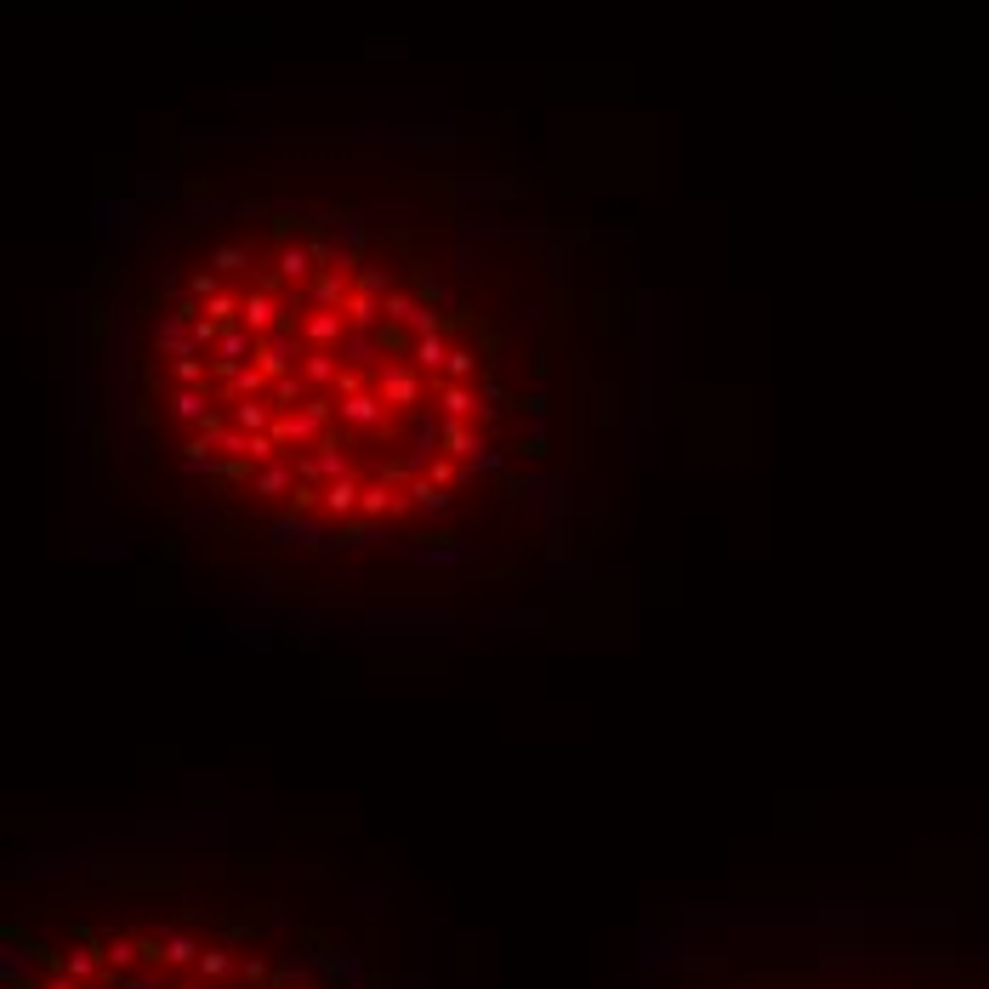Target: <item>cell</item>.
Here are the masks:
<instances>
[{"label": "cell", "mask_w": 989, "mask_h": 989, "mask_svg": "<svg viewBox=\"0 0 989 989\" xmlns=\"http://www.w3.org/2000/svg\"><path fill=\"white\" fill-rule=\"evenodd\" d=\"M370 387L387 398L393 416H416V410H426V398H433V375H421L410 359H382L370 375Z\"/></svg>", "instance_id": "obj_1"}, {"label": "cell", "mask_w": 989, "mask_h": 989, "mask_svg": "<svg viewBox=\"0 0 989 989\" xmlns=\"http://www.w3.org/2000/svg\"><path fill=\"white\" fill-rule=\"evenodd\" d=\"M143 950H148V967L194 973V967H199V955H206V938H194V932H183V927H160V932H148V938H143Z\"/></svg>", "instance_id": "obj_2"}, {"label": "cell", "mask_w": 989, "mask_h": 989, "mask_svg": "<svg viewBox=\"0 0 989 989\" xmlns=\"http://www.w3.org/2000/svg\"><path fill=\"white\" fill-rule=\"evenodd\" d=\"M301 353H308V342H301V330L296 324H279L273 336H262V347H257V364L273 375H290V370H301Z\"/></svg>", "instance_id": "obj_3"}, {"label": "cell", "mask_w": 989, "mask_h": 989, "mask_svg": "<svg viewBox=\"0 0 989 989\" xmlns=\"http://www.w3.org/2000/svg\"><path fill=\"white\" fill-rule=\"evenodd\" d=\"M239 324L250 336H273L279 324H290V308L279 290H245V308H239Z\"/></svg>", "instance_id": "obj_4"}, {"label": "cell", "mask_w": 989, "mask_h": 989, "mask_svg": "<svg viewBox=\"0 0 989 989\" xmlns=\"http://www.w3.org/2000/svg\"><path fill=\"white\" fill-rule=\"evenodd\" d=\"M257 347H262V336H250L245 324H227L222 342H217V353H211V370L227 375V370H239V364H257Z\"/></svg>", "instance_id": "obj_5"}, {"label": "cell", "mask_w": 989, "mask_h": 989, "mask_svg": "<svg viewBox=\"0 0 989 989\" xmlns=\"http://www.w3.org/2000/svg\"><path fill=\"white\" fill-rule=\"evenodd\" d=\"M63 973H74L81 984H114L109 978V961H103V938H81V944H69L63 950Z\"/></svg>", "instance_id": "obj_6"}, {"label": "cell", "mask_w": 989, "mask_h": 989, "mask_svg": "<svg viewBox=\"0 0 989 989\" xmlns=\"http://www.w3.org/2000/svg\"><path fill=\"white\" fill-rule=\"evenodd\" d=\"M364 484H370L364 472L330 478V484H324V500H319V512H324V518H359V506H364Z\"/></svg>", "instance_id": "obj_7"}, {"label": "cell", "mask_w": 989, "mask_h": 989, "mask_svg": "<svg viewBox=\"0 0 989 989\" xmlns=\"http://www.w3.org/2000/svg\"><path fill=\"white\" fill-rule=\"evenodd\" d=\"M296 484H301L296 461H290V455H279V461L257 467V478H250V495H257V500H290Z\"/></svg>", "instance_id": "obj_8"}, {"label": "cell", "mask_w": 989, "mask_h": 989, "mask_svg": "<svg viewBox=\"0 0 989 989\" xmlns=\"http://www.w3.org/2000/svg\"><path fill=\"white\" fill-rule=\"evenodd\" d=\"M268 387H273V375H268L262 364H239V370L217 375V404H239V398H268Z\"/></svg>", "instance_id": "obj_9"}, {"label": "cell", "mask_w": 989, "mask_h": 989, "mask_svg": "<svg viewBox=\"0 0 989 989\" xmlns=\"http://www.w3.org/2000/svg\"><path fill=\"white\" fill-rule=\"evenodd\" d=\"M97 938H103V961H109V978H125V973L148 967V950H143V938H137V932H97Z\"/></svg>", "instance_id": "obj_10"}, {"label": "cell", "mask_w": 989, "mask_h": 989, "mask_svg": "<svg viewBox=\"0 0 989 989\" xmlns=\"http://www.w3.org/2000/svg\"><path fill=\"white\" fill-rule=\"evenodd\" d=\"M347 313L342 308H308V319H301V342L308 347H342L347 342Z\"/></svg>", "instance_id": "obj_11"}, {"label": "cell", "mask_w": 989, "mask_h": 989, "mask_svg": "<svg viewBox=\"0 0 989 989\" xmlns=\"http://www.w3.org/2000/svg\"><path fill=\"white\" fill-rule=\"evenodd\" d=\"M273 273L285 279V285H308V279L319 273V250L313 245H296V239H285L273 250Z\"/></svg>", "instance_id": "obj_12"}, {"label": "cell", "mask_w": 989, "mask_h": 989, "mask_svg": "<svg viewBox=\"0 0 989 989\" xmlns=\"http://www.w3.org/2000/svg\"><path fill=\"white\" fill-rule=\"evenodd\" d=\"M301 375H308L313 393H336V382L347 375V364H342L336 347H308V353H301Z\"/></svg>", "instance_id": "obj_13"}, {"label": "cell", "mask_w": 989, "mask_h": 989, "mask_svg": "<svg viewBox=\"0 0 989 989\" xmlns=\"http://www.w3.org/2000/svg\"><path fill=\"white\" fill-rule=\"evenodd\" d=\"M211 398H217V393H206V387H176V393L165 398V416H171L176 426H194V433H199V426L211 421Z\"/></svg>", "instance_id": "obj_14"}, {"label": "cell", "mask_w": 989, "mask_h": 989, "mask_svg": "<svg viewBox=\"0 0 989 989\" xmlns=\"http://www.w3.org/2000/svg\"><path fill=\"white\" fill-rule=\"evenodd\" d=\"M347 296H353V273L319 268V273L308 279V301H313V308H347Z\"/></svg>", "instance_id": "obj_15"}, {"label": "cell", "mask_w": 989, "mask_h": 989, "mask_svg": "<svg viewBox=\"0 0 989 989\" xmlns=\"http://www.w3.org/2000/svg\"><path fill=\"white\" fill-rule=\"evenodd\" d=\"M336 353H342V364H347V370H364V375H375V364L387 359L382 342H375L370 330H347V342H342Z\"/></svg>", "instance_id": "obj_16"}, {"label": "cell", "mask_w": 989, "mask_h": 989, "mask_svg": "<svg viewBox=\"0 0 989 989\" xmlns=\"http://www.w3.org/2000/svg\"><path fill=\"white\" fill-rule=\"evenodd\" d=\"M484 449H490V438L478 433V421H444V455H455V461H478Z\"/></svg>", "instance_id": "obj_17"}, {"label": "cell", "mask_w": 989, "mask_h": 989, "mask_svg": "<svg viewBox=\"0 0 989 989\" xmlns=\"http://www.w3.org/2000/svg\"><path fill=\"white\" fill-rule=\"evenodd\" d=\"M410 364L421 370V375H444V364H449V336L444 330H433V336H416V347H410Z\"/></svg>", "instance_id": "obj_18"}, {"label": "cell", "mask_w": 989, "mask_h": 989, "mask_svg": "<svg viewBox=\"0 0 989 989\" xmlns=\"http://www.w3.org/2000/svg\"><path fill=\"white\" fill-rule=\"evenodd\" d=\"M308 398H313V387H308V375H301V370H290V375H279V382L268 387V404H273V410H279V416H290V410H301V404H308Z\"/></svg>", "instance_id": "obj_19"}, {"label": "cell", "mask_w": 989, "mask_h": 989, "mask_svg": "<svg viewBox=\"0 0 989 989\" xmlns=\"http://www.w3.org/2000/svg\"><path fill=\"white\" fill-rule=\"evenodd\" d=\"M227 421H234V426H245V433H273L279 410H273L268 398H239V404H227Z\"/></svg>", "instance_id": "obj_20"}, {"label": "cell", "mask_w": 989, "mask_h": 989, "mask_svg": "<svg viewBox=\"0 0 989 989\" xmlns=\"http://www.w3.org/2000/svg\"><path fill=\"white\" fill-rule=\"evenodd\" d=\"M206 984H227V978H239V955L227 950V944H206V955H199V967H194Z\"/></svg>", "instance_id": "obj_21"}, {"label": "cell", "mask_w": 989, "mask_h": 989, "mask_svg": "<svg viewBox=\"0 0 989 989\" xmlns=\"http://www.w3.org/2000/svg\"><path fill=\"white\" fill-rule=\"evenodd\" d=\"M410 495H416L421 512H449V506H455V495H449L444 484H433L426 472H416V478H410Z\"/></svg>", "instance_id": "obj_22"}, {"label": "cell", "mask_w": 989, "mask_h": 989, "mask_svg": "<svg viewBox=\"0 0 989 989\" xmlns=\"http://www.w3.org/2000/svg\"><path fill=\"white\" fill-rule=\"evenodd\" d=\"M239 308H245V296H239V290H222V296L206 301V319H217V324H239Z\"/></svg>", "instance_id": "obj_23"}, {"label": "cell", "mask_w": 989, "mask_h": 989, "mask_svg": "<svg viewBox=\"0 0 989 989\" xmlns=\"http://www.w3.org/2000/svg\"><path fill=\"white\" fill-rule=\"evenodd\" d=\"M472 375H478V353H472V347H449L444 382H472Z\"/></svg>", "instance_id": "obj_24"}, {"label": "cell", "mask_w": 989, "mask_h": 989, "mask_svg": "<svg viewBox=\"0 0 989 989\" xmlns=\"http://www.w3.org/2000/svg\"><path fill=\"white\" fill-rule=\"evenodd\" d=\"M211 268H217L222 279H227V273H245V268H250V250H245V245H222L217 257H211Z\"/></svg>", "instance_id": "obj_25"}, {"label": "cell", "mask_w": 989, "mask_h": 989, "mask_svg": "<svg viewBox=\"0 0 989 989\" xmlns=\"http://www.w3.org/2000/svg\"><path fill=\"white\" fill-rule=\"evenodd\" d=\"M273 535H279V541H290V546H313V541H319V535H313V529L301 523L296 512H290V518H279V523H273Z\"/></svg>", "instance_id": "obj_26"}, {"label": "cell", "mask_w": 989, "mask_h": 989, "mask_svg": "<svg viewBox=\"0 0 989 989\" xmlns=\"http://www.w3.org/2000/svg\"><path fill=\"white\" fill-rule=\"evenodd\" d=\"M114 989H165V967H137V973L114 978Z\"/></svg>", "instance_id": "obj_27"}, {"label": "cell", "mask_w": 989, "mask_h": 989, "mask_svg": "<svg viewBox=\"0 0 989 989\" xmlns=\"http://www.w3.org/2000/svg\"><path fill=\"white\" fill-rule=\"evenodd\" d=\"M188 296H199V301H211V296H222V273H217V268H199V273L188 279Z\"/></svg>", "instance_id": "obj_28"}, {"label": "cell", "mask_w": 989, "mask_h": 989, "mask_svg": "<svg viewBox=\"0 0 989 989\" xmlns=\"http://www.w3.org/2000/svg\"><path fill=\"white\" fill-rule=\"evenodd\" d=\"M404 330H410V336H433V330H438V313L426 308V301H416V313L404 319Z\"/></svg>", "instance_id": "obj_29"}, {"label": "cell", "mask_w": 989, "mask_h": 989, "mask_svg": "<svg viewBox=\"0 0 989 989\" xmlns=\"http://www.w3.org/2000/svg\"><path fill=\"white\" fill-rule=\"evenodd\" d=\"M410 313H416V296H404V290H393V296H387V324H404V319H410Z\"/></svg>", "instance_id": "obj_30"}, {"label": "cell", "mask_w": 989, "mask_h": 989, "mask_svg": "<svg viewBox=\"0 0 989 989\" xmlns=\"http://www.w3.org/2000/svg\"><path fill=\"white\" fill-rule=\"evenodd\" d=\"M353 290H370V296H393V290H387V273H375V268L353 279Z\"/></svg>", "instance_id": "obj_31"}, {"label": "cell", "mask_w": 989, "mask_h": 989, "mask_svg": "<svg viewBox=\"0 0 989 989\" xmlns=\"http://www.w3.org/2000/svg\"><path fill=\"white\" fill-rule=\"evenodd\" d=\"M239 978H245V984H262L268 967H262V961H239Z\"/></svg>", "instance_id": "obj_32"}, {"label": "cell", "mask_w": 989, "mask_h": 989, "mask_svg": "<svg viewBox=\"0 0 989 989\" xmlns=\"http://www.w3.org/2000/svg\"><path fill=\"white\" fill-rule=\"evenodd\" d=\"M165 989H211V984H206V978H199V973H194V978H176V984H165Z\"/></svg>", "instance_id": "obj_33"}]
</instances>
